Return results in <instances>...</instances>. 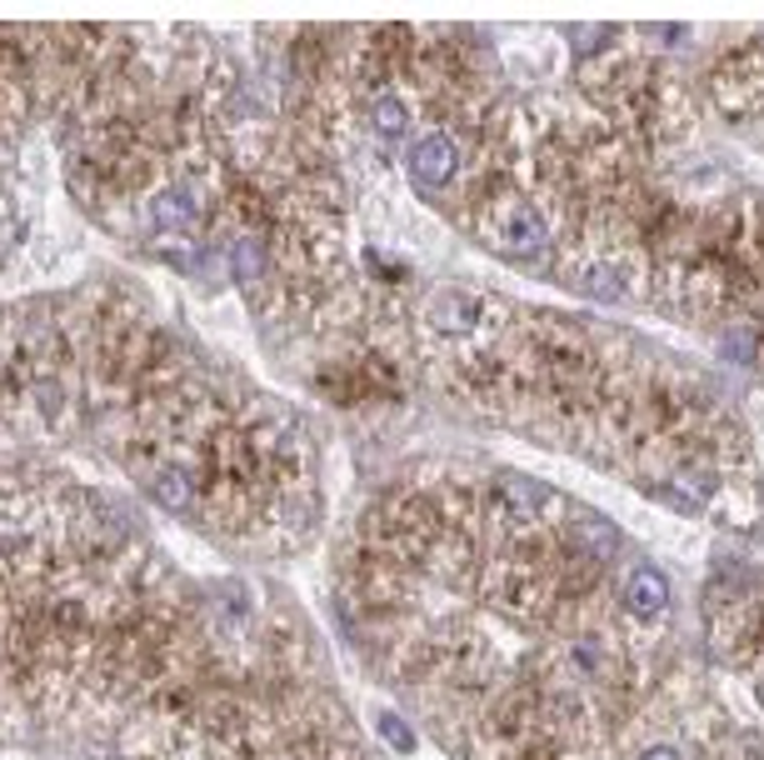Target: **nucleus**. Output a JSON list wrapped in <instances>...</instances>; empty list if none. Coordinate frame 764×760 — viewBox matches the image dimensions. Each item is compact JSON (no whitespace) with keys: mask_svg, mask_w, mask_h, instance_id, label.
<instances>
[{"mask_svg":"<svg viewBox=\"0 0 764 760\" xmlns=\"http://www.w3.org/2000/svg\"><path fill=\"white\" fill-rule=\"evenodd\" d=\"M475 321H480V300L470 290H440L430 300V331L445 335V341H465L475 331Z\"/></svg>","mask_w":764,"mask_h":760,"instance_id":"4","label":"nucleus"},{"mask_svg":"<svg viewBox=\"0 0 764 760\" xmlns=\"http://www.w3.org/2000/svg\"><path fill=\"white\" fill-rule=\"evenodd\" d=\"M370 126H375L385 141H401L405 131H410V116H405V106L395 100L390 91H380L375 100H370Z\"/></svg>","mask_w":764,"mask_h":760,"instance_id":"6","label":"nucleus"},{"mask_svg":"<svg viewBox=\"0 0 764 760\" xmlns=\"http://www.w3.org/2000/svg\"><path fill=\"white\" fill-rule=\"evenodd\" d=\"M754 696H760V705H764V680H760V686H754Z\"/></svg>","mask_w":764,"mask_h":760,"instance_id":"9","label":"nucleus"},{"mask_svg":"<svg viewBox=\"0 0 764 760\" xmlns=\"http://www.w3.org/2000/svg\"><path fill=\"white\" fill-rule=\"evenodd\" d=\"M145 221H151L155 230H190L201 221V190L186 186V180L160 186L151 195V205H145Z\"/></svg>","mask_w":764,"mask_h":760,"instance_id":"3","label":"nucleus"},{"mask_svg":"<svg viewBox=\"0 0 764 760\" xmlns=\"http://www.w3.org/2000/svg\"><path fill=\"white\" fill-rule=\"evenodd\" d=\"M624 606H630V616H640V620L665 616V606H670V585H665V575H659L655 566H635L630 570V581H624Z\"/></svg>","mask_w":764,"mask_h":760,"instance_id":"5","label":"nucleus"},{"mask_svg":"<svg viewBox=\"0 0 764 760\" xmlns=\"http://www.w3.org/2000/svg\"><path fill=\"white\" fill-rule=\"evenodd\" d=\"M459 170V151L450 135H420L410 145V176L420 180L425 190H445Z\"/></svg>","mask_w":764,"mask_h":760,"instance_id":"2","label":"nucleus"},{"mask_svg":"<svg viewBox=\"0 0 764 760\" xmlns=\"http://www.w3.org/2000/svg\"><path fill=\"white\" fill-rule=\"evenodd\" d=\"M380 736L390 740V750H401V756H410V750H415V731L401 721V715H380Z\"/></svg>","mask_w":764,"mask_h":760,"instance_id":"7","label":"nucleus"},{"mask_svg":"<svg viewBox=\"0 0 764 760\" xmlns=\"http://www.w3.org/2000/svg\"><path fill=\"white\" fill-rule=\"evenodd\" d=\"M480 236L490 250L500 256H520V261H535L545 250V221L540 211H529L525 201H494V211L480 221Z\"/></svg>","mask_w":764,"mask_h":760,"instance_id":"1","label":"nucleus"},{"mask_svg":"<svg viewBox=\"0 0 764 760\" xmlns=\"http://www.w3.org/2000/svg\"><path fill=\"white\" fill-rule=\"evenodd\" d=\"M640 760H680V750H675V746H655V750H645Z\"/></svg>","mask_w":764,"mask_h":760,"instance_id":"8","label":"nucleus"}]
</instances>
